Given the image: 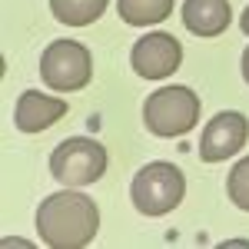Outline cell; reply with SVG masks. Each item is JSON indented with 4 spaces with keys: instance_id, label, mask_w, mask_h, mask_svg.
Returning <instances> with one entry per match:
<instances>
[{
    "instance_id": "6",
    "label": "cell",
    "mask_w": 249,
    "mask_h": 249,
    "mask_svg": "<svg viewBox=\"0 0 249 249\" xmlns=\"http://www.w3.org/2000/svg\"><path fill=\"white\" fill-rule=\"evenodd\" d=\"M130 63L143 80H166L170 73L179 70L183 63V47L176 43L173 34L153 30L146 37H140L130 50Z\"/></svg>"
},
{
    "instance_id": "13",
    "label": "cell",
    "mask_w": 249,
    "mask_h": 249,
    "mask_svg": "<svg viewBox=\"0 0 249 249\" xmlns=\"http://www.w3.org/2000/svg\"><path fill=\"white\" fill-rule=\"evenodd\" d=\"M239 67H243V80L249 83V47L243 50V63H239Z\"/></svg>"
},
{
    "instance_id": "4",
    "label": "cell",
    "mask_w": 249,
    "mask_h": 249,
    "mask_svg": "<svg viewBox=\"0 0 249 249\" xmlns=\"http://www.w3.org/2000/svg\"><path fill=\"white\" fill-rule=\"evenodd\" d=\"M40 80L57 90V93H73L83 90L93 80V57L77 40H53L47 43L40 57Z\"/></svg>"
},
{
    "instance_id": "2",
    "label": "cell",
    "mask_w": 249,
    "mask_h": 249,
    "mask_svg": "<svg viewBox=\"0 0 249 249\" xmlns=\"http://www.w3.org/2000/svg\"><path fill=\"white\" fill-rule=\"evenodd\" d=\"M183 193H186L183 170L176 163H166V160L146 163L133 176V183H130V199H133V206L143 216H166V213H173L183 203Z\"/></svg>"
},
{
    "instance_id": "1",
    "label": "cell",
    "mask_w": 249,
    "mask_h": 249,
    "mask_svg": "<svg viewBox=\"0 0 249 249\" xmlns=\"http://www.w3.org/2000/svg\"><path fill=\"white\" fill-rule=\"evenodd\" d=\"M96 230H100V210L90 196L77 193V186L50 193L37 206L40 243L50 249H83L93 243Z\"/></svg>"
},
{
    "instance_id": "11",
    "label": "cell",
    "mask_w": 249,
    "mask_h": 249,
    "mask_svg": "<svg viewBox=\"0 0 249 249\" xmlns=\"http://www.w3.org/2000/svg\"><path fill=\"white\" fill-rule=\"evenodd\" d=\"M110 0H50V14L67 27H90L96 17H103Z\"/></svg>"
},
{
    "instance_id": "3",
    "label": "cell",
    "mask_w": 249,
    "mask_h": 249,
    "mask_svg": "<svg viewBox=\"0 0 249 249\" xmlns=\"http://www.w3.org/2000/svg\"><path fill=\"white\" fill-rule=\"evenodd\" d=\"M143 123L153 136L173 140L199 123V96L190 87H163L143 103Z\"/></svg>"
},
{
    "instance_id": "12",
    "label": "cell",
    "mask_w": 249,
    "mask_h": 249,
    "mask_svg": "<svg viewBox=\"0 0 249 249\" xmlns=\"http://www.w3.org/2000/svg\"><path fill=\"white\" fill-rule=\"evenodd\" d=\"M226 193L239 210L249 213V156H243L239 163H232L230 176H226Z\"/></svg>"
},
{
    "instance_id": "14",
    "label": "cell",
    "mask_w": 249,
    "mask_h": 249,
    "mask_svg": "<svg viewBox=\"0 0 249 249\" xmlns=\"http://www.w3.org/2000/svg\"><path fill=\"white\" fill-rule=\"evenodd\" d=\"M239 30H243V34L249 37V7L243 10V17H239Z\"/></svg>"
},
{
    "instance_id": "10",
    "label": "cell",
    "mask_w": 249,
    "mask_h": 249,
    "mask_svg": "<svg viewBox=\"0 0 249 249\" xmlns=\"http://www.w3.org/2000/svg\"><path fill=\"white\" fill-rule=\"evenodd\" d=\"M176 0H116V10L130 27H153L173 14Z\"/></svg>"
},
{
    "instance_id": "5",
    "label": "cell",
    "mask_w": 249,
    "mask_h": 249,
    "mask_svg": "<svg viewBox=\"0 0 249 249\" xmlns=\"http://www.w3.org/2000/svg\"><path fill=\"white\" fill-rule=\"evenodd\" d=\"M50 173L63 186H90L107 173V146L93 136H70L50 153Z\"/></svg>"
},
{
    "instance_id": "9",
    "label": "cell",
    "mask_w": 249,
    "mask_h": 249,
    "mask_svg": "<svg viewBox=\"0 0 249 249\" xmlns=\"http://www.w3.org/2000/svg\"><path fill=\"white\" fill-rule=\"evenodd\" d=\"M183 27L196 37H219L232 23L230 0H183Z\"/></svg>"
},
{
    "instance_id": "8",
    "label": "cell",
    "mask_w": 249,
    "mask_h": 249,
    "mask_svg": "<svg viewBox=\"0 0 249 249\" xmlns=\"http://www.w3.org/2000/svg\"><path fill=\"white\" fill-rule=\"evenodd\" d=\"M67 110L70 107L60 96H47L40 90H23L17 100V110H14V123H17L20 133H43L60 116H67Z\"/></svg>"
},
{
    "instance_id": "7",
    "label": "cell",
    "mask_w": 249,
    "mask_h": 249,
    "mask_svg": "<svg viewBox=\"0 0 249 249\" xmlns=\"http://www.w3.org/2000/svg\"><path fill=\"white\" fill-rule=\"evenodd\" d=\"M249 140V120L236 110H223L216 113L203 126V136H199V156L203 163H223L236 156Z\"/></svg>"
}]
</instances>
